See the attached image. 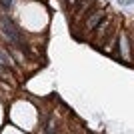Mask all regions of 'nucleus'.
<instances>
[{
    "label": "nucleus",
    "mask_w": 134,
    "mask_h": 134,
    "mask_svg": "<svg viewBox=\"0 0 134 134\" xmlns=\"http://www.w3.org/2000/svg\"><path fill=\"white\" fill-rule=\"evenodd\" d=\"M104 18H106V8H104V6H98V8H94V10H90L88 16L84 18V22H82L84 30H86V32H94L96 26H98Z\"/></svg>",
    "instance_id": "f257e3e1"
},
{
    "label": "nucleus",
    "mask_w": 134,
    "mask_h": 134,
    "mask_svg": "<svg viewBox=\"0 0 134 134\" xmlns=\"http://www.w3.org/2000/svg\"><path fill=\"white\" fill-rule=\"evenodd\" d=\"M116 54L122 62H128L130 60V42H128V34L126 32H120L116 38Z\"/></svg>",
    "instance_id": "f03ea898"
},
{
    "label": "nucleus",
    "mask_w": 134,
    "mask_h": 134,
    "mask_svg": "<svg viewBox=\"0 0 134 134\" xmlns=\"http://www.w3.org/2000/svg\"><path fill=\"white\" fill-rule=\"evenodd\" d=\"M12 4H14V0H0V6H2L4 10H10Z\"/></svg>",
    "instance_id": "7ed1b4c3"
},
{
    "label": "nucleus",
    "mask_w": 134,
    "mask_h": 134,
    "mask_svg": "<svg viewBox=\"0 0 134 134\" xmlns=\"http://www.w3.org/2000/svg\"><path fill=\"white\" fill-rule=\"evenodd\" d=\"M68 4H70V6H74V4H76V0H68Z\"/></svg>",
    "instance_id": "20e7f679"
},
{
    "label": "nucleus",
    "mask_w": 134,
    "mask_h": 134,
    "mask_svg": "<svg viewBox=\"0 0 134 134\" xmlns=\"http://www.w3.org/2000/svg\"><path fill=\"white\" fill-rule=\"evenodd\" d=\"M130 2H134V0H130Z\"/></svg>",
    "instance_id": "39448f33"
}]
</instances>
